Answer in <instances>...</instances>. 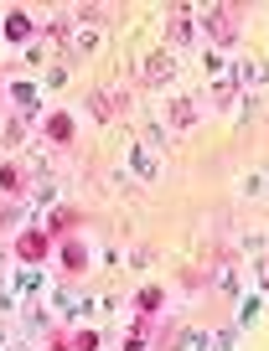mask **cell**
I'll return each mask as SVG.
<instances>
[{"label":"cell","instance_id":"9a60e30c","mask_svg":"<svg viewBox=\"0 0 269 351\" xmlns=\"http://www.w3.org/2000/svg\"><path fill=\"white\" fill-rule=\"evenodd\" d=\"M140 310H161V289H140Z\"/></svg>","mask_w":269,"mask_h":351},{"label":"cell","instance_id":"9c48e42d","mask_svg":"<svg viewBox=\"0 0 269 351\" xmlns=\"http://www.w3.org/2000/svg\"><path fill=\"white\" fill-rule=\"evenodd\" d=\"M130 165H134V171H140V176H156V160H150V155H145V150H140V145H134V155H130Z\"/></svg>","mask_w":269,"mask_h":351},{"label":"cell","instance_id":"5bb4252c","mask_svg":"<svg viewBox=\"0 0 269 351\" xmlns=\"http://www.w3.org/2000/svg\"><path fill=\"white\" fill-rule=\"evenodd\" d=\"M62 258H67V269H73V274H78L83 263H89V253H83V248H78V243H67V253H62Z\"/></svg>","mask_w":269,"mask_h":351},{"label":"cell","instance_id":"2e32d148","mask_svg":"<svg viewBox=\"0 0 269 351\" xmlns=\"http://www.w3.org/2000/svg\"><path fill=\"white\" fill-rule=\"evenodd\" d=\"M124 351H145V346H140V341H134V336H130V341H124Z\"/></svg>","mask_w":269,"mask_h":351},{"label":"cell","instance_id":"5b68a950","mask_svg":"<svg viewBox=\"0 0 269 351\" xmlns=\"http://www.w3.org/2000/svg\"><path fill=\"white\" fill-rule=\"evenodd\" d=\"M26 32H32V16H26V11H11V16H5V36H11V42H21Z\"/></svg>","mask_w":269,"mask_h":351},{"label":"cell","instance_id":"277c9868","mask_svg":"<svg viewBox=\"0 0 269 351\" xmlns=\"http://www.w3.org/2000/svg\"><path fill=\"white\" fill-rule=\"evenodd\" d=\"M166 77H171V57L156 52V57L145 62V83H166Z\"/></svg>","mask_w":269,"mask_h":351},{"label":"cell","instance_id":"8992f818","mask_svg":"<svg viewBox=\"0 0 269 351\" xmlns=\"http://www.w3.org/2000/svg\"><path fill=\"white\" fill-rule=\"evenodd\" d=\"M191 119H197V104H191V99H176V104H171V124H176V130H187Z\"/></svg>","mask_w":269,"mask_h":351},{"label":"cell","instance_id":"52a82bcc","mask_svg":"<svg viewBox=\"0 0 269 351\" xmlns=\"http://www.w3.org/2000/svg\"><path fill=\"white\" fill-rule=\"evenodd\" d=\"M47 134H52V140H67V134H73V119H67V114H52V119H47Z\"/></svg>","mask_w":269,"mask_h":351},{"label":"cell","instance_id":"3957f363","mask_svg":"<svg viewBox=\"0 0 269 351\" xmlns=\"http://www.w3.org/2000/svg\"><path fill=\"white\" fill-rule=\"evenodd\" d=\"M52 351H99V336H93V330H78V336H52Z\"/></svg>","mask_w":269,"mask_h":351},{"label":"cell","instance_id":"8fae6325","mask_svg":"<svg viewBox=\"0 0 269 351\" xmlns=\"http://www.w3.org/2000/svg\"><path fill=\"white\" fill-rule=\"evenodd\" d=\"M73 222H78V212L62 207V212H52V228H47V232H62V228H73Z\"/></svg>","mask_w":269,"mask_h":351},{"label":"cell","instance_id":"6da1fadb","mask_svg":"<svg viewBox=\"0 0 269 351\" xmlns=\"http://www.w3.org/2000/svg\"><path fill=\"white\" fill-rule=\"evenodd\" d=\"M207 36H213L218 47H228L238 36V11L233 5H218V11H207Z\"/></svg>","mask_w":269,"mask_h":351},{"label":"cell","instance_id":"ba28073f","mask_svg":"<svg viewBox=\"0 0 269 351\" xmlns=\"http://www.w3.org/2000/svg\"><path fill=\"white\" fill-rule=\"evenodd\" d=\"M0 191H11V197L21 191V171H16V165H5V171H0Z\"/></svg>","mask_w":269,"mask_h":351},{"label":"cell","instance_id":"e0dca14e","mask_svg":"<svg viewBox=\"0 0 269 351\" xmlns=\"http://www.w3.org/2000/svg\"><path fill=\"white\" fill-rule=\"evenodd\" d=\"M264 285H269V263H264Z\"/></svg>","mask_w":269,"mask_h":351},{"label":"cell","instance_id":"7a4b0ae2","mask_svg":"<svg viewBox=\"0 0 269 351\" xmlns=\"http://www.w3.org/2000/svg\"><path fill=\"white\" fill-rule=\"evenodd\" d=\"M47 248H52V232H21V238H16V253H21V258H42Z\"/></svg>","mask_w":269,"mask_h":351},{"label":"cell","instance_id":"30bf717a","mask_svg":"<svg viewBox=\"0 0 269 351\" xmlns=\"http://www.w3.org/2000/svg\"><path fill=\"white\" fill-rule=\"evenodd\" d=\"M124 99V93H99V99H93V114H104V119H109V114H114V104H119Z\"/></svg>","mask_w":269,"mask_h":351},{"label":"cell","instance_id":"4fadbf2b","mask_svg":"<svg viewBox=\"0 0 269 351\" xmlns=\"http://www.w3.org/2000/svg\"><path fill=\"white\" fill-rule=\"evenodd\" d=\"M238 77H244V83H264L269 67H264V62H244V73H238Z\"/></svg>","mask_w":269,"mask_h":351},{"label":"cell","instance_id":"7c38bea8","mask_svg":"<svg viewBox=\"0 0 269 351\" xmlns=\"http://www.w3.org/2000/svg\"><path fill=\"white\" fill-rule=\"evenodd\" d=\"M187 36H191V21H187V16H176V21H171V42L187 47Z\"/></svg>","mask_w":269,"mask_h":351}]
</instances>
